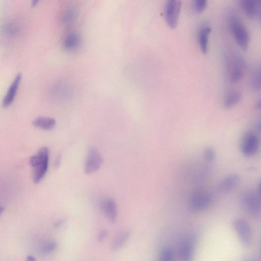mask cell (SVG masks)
I'll list each match as a JSON object with an SVG mask.
<instances>
[{"label": "cell", "mask_w": 261, "mask_h": 261, "mask_svg": "<svg viewBox=\"0 0 261 261\" xmlns=\"http://www.w3.org/2000/svg\"><path fill=\"white\" fill-rule=\"evenodd\" d=\"M49 148L43 147L30 159V163L33 169V181L35 183H39L46 175L49 167Z\"/></svg>", "instance_id": "cell-1"}, {"label": "cell", "mask_w": 261, "mask_h": 261, "mask_svg": "<svg viewBox=\"0 0 261 261\" xmlns=\"http://www.w3.org/2000/svg\"><path fill=\"white\" fill-rule=\"evenodd\" d=\"M228 25L238 45L244 50H247L250 41V35L248 28L234 14H230L228 17Z\"/></svg>", "instance_id": "cell-2"}, {"label": "cell", "mask_w": 261, "mask_h": 261, "mask_svg": "<svg viewBox=\"0 0 261 261\" xmlns=\"http://www.w3.org/2000/svg\"><path fill=\"white\" fill-rule=\"evenodd\" d=\"M240 202L243 209L248 215L252 217L259 216L261 208L260 189L243 192L241 195Z\"/></svg>", "instance_id": "cell-3"}, {"label": "cell", "mask_w": 261, "mask_h": 261, "mask_svg": "<svg viewBox=\"0 0 261 261\" xmlns=\"http://www.w3.org/2000/svg\"><path fill=\"white\" fill-rule=\"evenodd\" d=\"M228 73L230 81L233 83L239 82L244 74V62L242 58L234 55L228 59Z\"/></svg>", "instance_id": "cell-4"}, {"label": "cell", "mask_w": 261, "mask_h": 261, "mask_svg": "<svg viewBox=\"0 0 261 261\" xmlns=\"http://www.w3.org/2000/svg\"><path fill=\"white\" fill-rule=\"evenodd\" d=\"M182 3L178 0H169L164 7V18L167 25L172 29L178 23Z\"/></svg>", "instance_id": "cell-5"}, {"label": "cell", "mask_w": 261, "mask_h": 261, "mask_svg": "<svg viewBox=\"0 0 261 261\" xmlns=\"http://www.w3.org/2000/svg\"><path fill=\"white\" fill-rule=\"evenodd\" d=\"M232 226L242 245L249 246L252 241V230L247 222L242 219H236L234 220Z\"/></svg>", "instance_id": "cell-6"}, {"label": "cell", "mask_w": 261, "mask_h": 261, "mask_svg": "<svg viewBox=\"0 0 261 261\" xmlns=\"http://www.w3.org/2000/svg\"><path fill=\"white\" fill-rule=\"evenodd\" d=\"M260 148V140L254 133H246L242 137L240 148L241 153L246 157H252L256 155Z\"/></svg>", "instance_id": "cell-7"}, {"label": "cell", "mask_w": 261, "mask_h": 261, "mask_svg": "<svg viewBox=\"0 0 261 261\" xmlns=\"http://www.w3.org/2000/svg\"><path fill=\"white\" fill-rule=\"evenodd\" d=\"M213 200L212 196L209 193H196L190 199V209L194 212L206 210L211 206Z\"/></svg>", "instance_id": "cell-8"}, {"label": "cell", "mask_w": 261, "mask_h": 261, "mask_svg": "<svg viewBox=\"0 0 261 261\" xmlns=\"http://www.w3.org/2000/svg\"><path fill=\"white\" fill-rule=\"evenodd\" d=\"M197 237L195 235L188 236L183 241L180 251V261H193Z\"/></svg>", "instance_id": "cell-9"}, {"label": "cell", "mask_w": 261, "mask_h": 261, "mask_svg": "<svg viewBox=\"0 0 261 261\" xmlns=\"http://www.w3.org/2000/svg\"><path fill=\"white\" fill-rule=\"evenodd\" d=\"M103 159L98 151L92 148L87 157L85 170L86 173L91 174L98 171L102 165Z\"/></svg>", "instance_id": "cell-10"}, {"label": "cell", "mask_w": 261, "mask_h": 261, "mask_svg": "<svg viewBox=\"0 0 261 261\" xmlns=\"http://www.w3.org/2000/svg\"><path fill=\"white\" fill-rule=\"evenodd\" d=\"M240 5L246 15L250 18L257 19L260 17L261 3L258 0H243Z\"/></svg>", "instance_id": "cell-11"}, {"label": "cell", "mask_w": 261, "mask_h": 261, "mask_svg": "<svg viewBox=\"0 0 261 261\" xmlns=\"http://www.w3.org/2000/svg\"><path fill=\"white\" fill-rule=\"evenodd\" d=\"M100 208L106 218L111 222H115L118 210L115 202L110 198H104L100 201Z\"/></svg>", "instance_id": "cell-12"}, {"label": "cell", "mask_w": 261, "mask_h": 261, "mask_svg": "<svg viewBox=\"0 0 261 261\" xmlns=\"http://www.w3.org/2000/svg\"><path fill=\"white\" fill-rule=\"evenodd\" d=\"M22 78V74L19 73L11 84L2 101V105L3 108H7L12 103L16 96Z\"/></svg>", "instance_id": "cell-13"}, {"label": "cell", "mask_w": 261, "mask_h": 261, "mask_svg": "<svg viewBox=\"0 0 261 261\" xmlns=\"http://www.w3.org/2000/svg\"><path fill=\"white\" fill-rule=\"evenodd\" d=\"M240 178L237 174H230L224 178L219 185V190L227 193L233 191L240 183Z\"/></svg>", "instance_id": "cell-14"}, {"label": "cell", "mask_w": 261, "mask_h": 261, "mask_svg": "<svg viewBox=\"0 0 261 261\" xmlns=\"http://www.w3.org/2000/svg\"><path fill=\"white\" fill-rule=\"evenodd\" d=\"M211 28L207 25L201 26L198 32L197 39L201 52L206 54L208 50L209 38Z\"/></svg>", "instance_id": "cell-15"}, {"label": "cell", "mask_w": 261, "mask_h": 261, "mask_svg": "<svg viewBox=\"0 0 261 261\" xmlns=\"http://www.w3.org/2000/svg\"><path fill=\"white\" fill-rule=\"evenodd\" d=\"M81 38L76 33L68 34L65 39L64 48L67 50H73L77 49L80 45Z\"/></svg>", "instance_id": "cell-16"}, {"label": "cell", "mask_w": 261, "mask_h": 261, "mask_svg": "<svg viewBox=\"0 0 261 261\" xmlns=\"http://www.w3.org/2000/svg\"><path fill=\"white\" fill-rule=\"evenodd\" d=\"M33 124L37 128L45 130H51L55 127L56 121L53 118L40 117L35 119Z\"/></svg>", "instance_id": "cell-17"}, {"label": "cell", "mask_w": 261, "mask_h": 261, "mask_svg": "<svg viewBox=\"0 0 261 261\" xmlns=\"http://www.w3.org/2000/svg\"><path fill=\"white\" fill-rule=\"evenodd\" d=\"M242 98L241 94L237 91L230 92L226 97L224 101V106L230 109L237 104Z\"/></svg>", "instance_id": "cell-18"}, {"label": "cell", "mask_w": 261, "mask_h": 261, "mask_svg": "<svg viewBox=\"0 0 261 261\" xmlns=\"http://www.w3.org/2000/svg\"><path fill=\"white\" fill-rule=\"evenodd\" d=\"M130 235L128 231H124L115 238L113 244L112 248L114 250L121 249L126 244L129 238Z\"/></svg>", "instance_id": "cell-19"}, {"label": "cell", "mask_w": 261, "mask_h": 261, "mask_svg": "<svg viewBox=\"0 0 261 261\" xmlns=\"http://www.w3.org/2000/svg\"><path fill=\"white\" fill-rule=\"evenodd\" d=\"M251 83L253 89L256 91L261 89V68L260 66L254 69L251 77Z\"/></svg>", "instance_id": "cell-20"}, {"label": "cell", "mask_w": 261, "mask_h": 261, "mask_svg": "<svg viewBox=\"0 0 261 261\" xmlns=\"http://www.w3.org/2000/svg\"><path fill=\"white\" fill-rule=\"evenodd\" d=\"M78 11L77 8L70 7L66 11L64 16V21L65 23H71L74 21L78 16Z\"/></svg>", "instance_id": "cell-21"}, {"label": "cell", "mask_w": 261, "mask_h": 261, "mask_svg": "<svg viewBox=\"0 0 261 261\" xmlns=\"http://www.w3.org/2000/svg\"><path fill=\"white\" fill-rule=\"evenodd\" d=\"M173 251L169 247H165L159 254L157 261H173Z\"/></svg>", "instance_id": "cell-22"}, {"label": "cell", "mask_w": 261, "mask_h": 261, "mask_svg": "<svg viewBox=\"0 0 261 261\" xmlns=\"http://www.w3.org/2000/svg\"><path fill=\"white\" fill-rule=\"evenodd\" d=\"M192 8L196 13H201L204 11L207 6V1L206 0H195L192 2Z\"/></svg>", "instance_id": "cell-23"}, {"label": "cell", "mask_w": 261, "mask_h": 261, "mask_svg": "<svg viewBox=\"0 0 261 261\" xmlns=\"http://www.w3.org/2000/svg\"><path fill=\"white\" fill-rule=\"evenodd\" d=\"M57 247V243L55 241H50L43 244L40 248V252L43 254H48L54 252Z\"/></svg>", "instance_id": "cell-24"}, {"label": "cell", "mask_w": 261, "mask_h": 261, "mask_svg": "<svg viewBox=\"0 0 261 261\" xmlns=\"http://www.w3.org/2000/svg\"><path fill=\"white\" fill-rule=\"evenodd\" d=\"M204 157L207 162L212 163L216 158L215 150L211 147H207L204 152Z\"/></svg>", "instance_id": "cell-25"}, {"label": "cell", "mask_w": 261, "mask_h": 261, "mask_svg": "<svg viewBox=\"0 0 261 261\" xmlns=\"http://www.w3.org/2000/svg\"><path fill=\"white\" fill-rule=\"evenodd\" d=\"M108 235L107 231L105 230H103V231H101L100 233H99V235L98 236V240L99 241H103L105 239V238L107 237Z\"/></svg>", "instance_id": "cell-26"}, {"label": "cell", "mask_w": 261, "mask_h": 261, "mask_svg": "<svg viewBox=\"0 0 261 261\" xmlns=\"http://www.w3.org/2000/svg\"><path fill=\"white\" fill-rule=\"evenodd\" d=\"M61 156H59L56 159V162H55V166H59L61 163Z\"/></svg>", "instance_id": "cell-27"}, {"label": "cell", "mask_w": 261, "mask_h": 261, "mask_svg": "<svg viewBox=\"0 0 261 261\" xmlns=\"http://www.w3.org/2000/svg\"><path fill=\"white\" fill-rule=\"evenodd\" d=\"M26 261H36L33 257L30 256L27 258Z\"/></svg>", "instance_id": "cell-28"}, {"label": "cell", "mask_w": 261, "mask_h": 261, "mask_svg": "<svg viewBox=\"0 0 261 261\" xmlns=\"http://www.w3.org/2000/svg\"><path fill=\"white\" fill-rule=\"evenodd\" d=\"M4 210V208L1 205H0V216H1L2 214H3Z\"/></svg>", "instance_id": "cell-29"}, {"label": "cell", "mask_w": 261, "mask_h": 261, "mask_svg": "<svg viewBox=\"0 0 261 261\" xmlns=\"http://www.w3.org/2000/svg\"><path fill=\"white\" fill-rule=\"evenodd\" d=\"M38 3V1H36V0H35V1L32 2V5L33 6H35Z\"/></svg>", "instance_id": "cell-30"}]
</instances>
